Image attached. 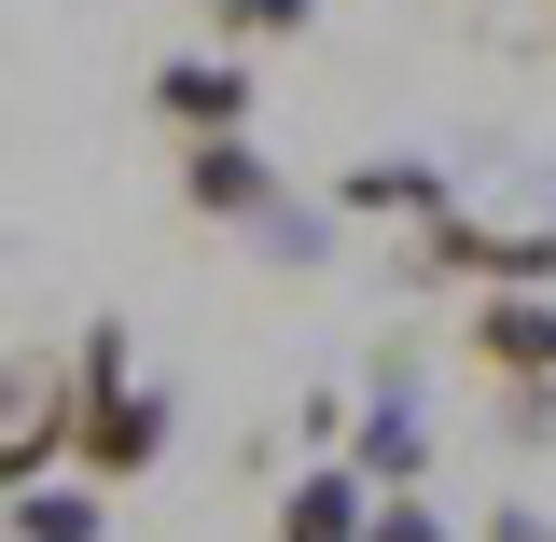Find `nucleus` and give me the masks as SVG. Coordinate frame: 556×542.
Returning a JSON list of instances; mask_svg holds the SVG:
<instances>
[{
    "label": "nucleus",
    "mask_w": 556,
    "mask_h": 542,
    "mask_svg": "<svg viewBox=\"0 0 556 542\" xmlns=\"http://www.w3.org/2000/svg\"><path fill=\"white\" fill-rule=\"evenodd\" d=\"M334 209H362V223H431V209H459V196H445V167H417V153H362L334 181Z\"/></svg>",
    "instance_id": "6e6552de"
},
{
    "label": "nucleus",
    "mask_w": 556,
    "mask_h": 542,
    "mask_svg": "<svg viewBox=\"0 0 556 542\" xmlns=\"http://www.w3.org/2000/svg\"><path fill=\"white\" fill-rule=\"evenodd\" d=\"M362 542H459L431 515V487H390V501H362Z\"/></svg>",
    "instance_id": "4468645a"
},
{
    "label": "nucleus",
    "mask_w": 556,
    "mask_h": 542,
    "mask_svg": "<svg viewBox=\"0 0 556 542\" xmlns=\"http://www.w3.org/2000/svg\"><path fill=\"white\" fill-rule=\"evenodd\" d=\"M486 542H556V515H529V501H501V515H486Z\"/></svg>",
    "instance_id": "2eb2a0df"
},
{
    "label": "nucleus",
    "mask_w": 556,
    "mask_h": 542,
    "mask_svg": "<svg viewBox=\"0 0 556 542\" xmlns=\"http://www.w3.org/2000/svg\"><path fill=\"white\" fill-rule=\"evenodd\" d=\"M98 529H112V501H98V487H84V474H42V487H14V542H98Z\"/></svg>",
    "instance_id": "9d476101"
},
{
    "label": "nucleus",
    "mask_w": 556,
    "mask_h": 542,
    "mask_svg": "<svg viewBox=\"0 0 556 542\" xmlns=\"http://www.w3.org/2000/svg\"><path fill=\"white\" fill-rule=\"evenodd\" d=\"M167 431H181V404H167L153 376H126V390H98V404H70V474H84L98 501H112V487H139L153 459H167Z\"/></svg>",
    "instance_id": "f03ea898"
},
{
    "label": "nucleus",
    "mask_w": 556,
    "mask_h": 542,
    "mask_svg": "<svg viewBox=\"0 0 556 542\" xmlns=\"http://www.w3.org/2000/svg\"><path fill=\"white\" fill-rule=\"evenodd\" d=\"M486 390H556V292H473Z\"/></svg>",
    "instance_id": "0eeeda50"
},
{
    "label": "nucleus",
    "mask_w": 556,
    "mask_h": 542,
    "mask_svg": "<svg viewBox=\"0 0 556 542\" xmlns=\"http://www.w3.org/2000/svg\"><path fill=\"white\" fill-rule=\"evenodd\" d=\"M251 251H265V265H334V223H320L306 196H278L265 223H251Z\"/></svg>",
    "instance_id": "ddd939ff"
},
{
    "label": "nucleus",
    "mask_w": 556,
    "mask_h": 542,
    "mask_svg": "<svg viewBox=\"0 0 556 542\" xmlns=\"http://www.w3.org/2000/svg\"><path fill=\"white\" fill-rule=\"evenodd\" d=\"M348 474L376 487V501L431 474V431H417V362H390V376L362 390V431H348Z\"/></svg>",
    "instance_id": "423d86ee"
},
{
    "label": "nucleus",
    "mask_w": 556,
    "mask_h": 542,
    "mask_svg": "<svg viewBox=\"0 0 556 542\" xmlns=\"http://www.w3.org/2000/svg\"><path fill=\"white\" fill-rule=\"evenodd\" d=\"M42 474H70V362L56 348H14L0 362V501L42 487Z\"/></svg>",
    "instance_id": "7ed1b4c3"
},
{
    "label": "nucleus",
    "mask_w": 556,
    "mask_h": 542,
    "mask_svg": "<svg viewBox=\"0 0 556 542\" xmlns=\"http://www.w3.org/2000/svg\"><path fill=\"white\" fill-rule=\"evenodd\" d=\"M362 501H376V487L348 474V459H320V474L278 487V542H362Z\"/></svg>",
    "instance_id": "1a4fd4ad"
},
{
    "label": "nucleus",
    "mask_w": 556,
    "mask_h": 542,
    "mask_svg": "<svg viewBox=\"0 0 556 542\" xmlns=\"http://www.w3.org/2000/svg\"><path fill=\"white\" fill-rule=\"evenodd\" d=\"M126 376H139V348H126V320L98 306V320L70 335V404H98V390H126Z\"/></svg>",
    "instance_id": "f8f14e48"
},
{
    "label": "nucleus",
    "mask_w": 556,
    "mask_h": 542,
    "mask_svg": "<svg viewBox=\"0 0 556 542\" xmlns=\"http://www.w3.org/2000/svg\"><path fill=\"white\" fill-rule=\"evenodd\" d=\"M153 126H181V139H251V56H223V42L153 56Z\"/></svg>",
    "instance_id": "20e7f679"
},
{
    "label": "nucleus",
    "mask_w": 556,
    "mask_h": 542,
    "mask_svg": "<svg viewBox=\"0 0 556 542\" xmlns=\"http://www.w3.org/2000/svg\"><path fill=\"white\" fill-rule=\"evenodd\" d=\"M417 278H459V292H556V237H543V223L431 209V223H417Z\"/></svg>",
    "instance_id": "f257e3e1"
},
{
    "label": "nucleus",
    "mask_w": 556,
    "mask_h": 542,
    "mask_svg": "<svg viewBox=\"0 0 556 542\" xmlns=\"http://www.w3.org/2000/svg\"><path fill=\"white\" fill-rule=\"evenodd\" d=\"M208 28H223V56H265V42L320 28V0H208Z\"/></svg>",
    "instance_id": "9b49d317"
},
{
    "label": "nucleus",
    "mask_w": 556,
    "mask_h": 542,
    "mask_svg": "<svg viewBox=\"0 0 556 542\" xmlns=\"http://www.w3.org/2000/svg\"><path fill=\"white\" fill-rule=\"evenodd\" d=\"M278 196H292V181H278L265 139H181V209H195V223H237V237H251Z\"/></svg>",
    "instance_id": "39448f33"
}]
</instances>
